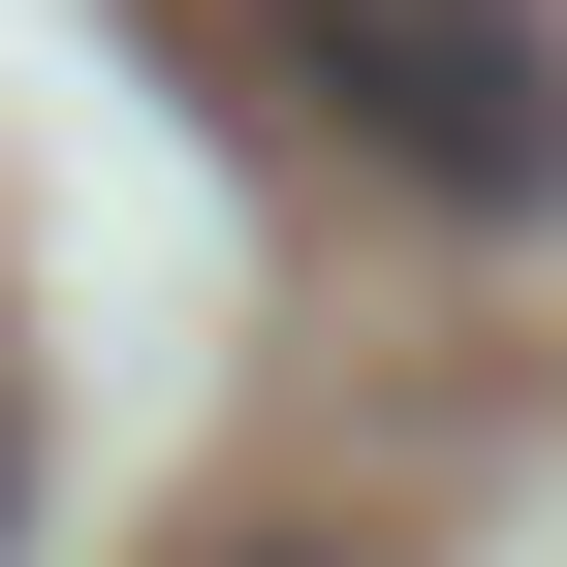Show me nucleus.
I'll return each mask as SVG.
<instances>
[{
	"label": "nucleus",
	"instance_id": "f257e3e1",
	"mask_svg": "<svg viewBox=\"0 0 567 567\" xmlns=\"http://www.w3.org/2000/svg\"><path fill=\"white\" fill-rule=\"evenodd\" d=\"M284 95L442 221H567V0H252Z\"/></svg>",
	"mask_w": 567,
	"mask_h": 567
},
{
	"label": "nucleus",
	"instance_id": "f03ea898",
	"mask_svg": "<svg viewBox=\"0 0 567 567\" xmlns=\"http://www.w3.org/2000/svg\"><path fill=\"white\" fill-rule=\"evenodd\" d=\"M0 505H32V410H0Z\"/></svg>",
	"mask_w": 567,
	"mask_h": 567
},
{
	"label": "nucleus",
	"instance_id": "7ed1b4c3",
	"mask_svg": "<svg viewBox=\"0 0 567 567\" xmlns=\"http://www.w3.org/2000/svg\"><path fill=\"white\" fill-rule=\"evenodd\" d=\"M252 567H347V536H252Z\"/></svg>",
	"mask_w": 567,
	"mask_h": 567
}]
</instances>
